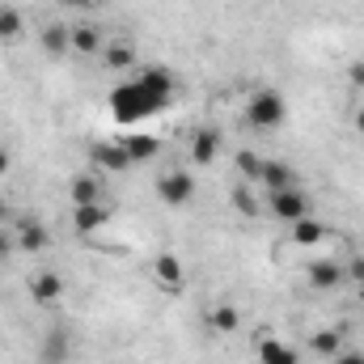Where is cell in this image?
<instances>
[{
	"mask_svg": "<svg viewBox=\"0 0 364 364\" xmlns=\"http://www.w3.org/2000/svg\"><path fill=\"white\" fill-rule=\"evenodd\" d=\"M9 170H13V153L0 144V174H9Z\"/></svg>",
	"mask_w": 364,
	"mask_h": 364,
	"instance_id": "29",
	"label": "cell"
},
{
	"mask_svg": "<svg viewBox=\"0 0 364 364\" xmlns=\"http://www.w3.org/2000/svg\"><path fill=\"white\" fill-rule=\"evenodd\" d=\"M322 237H326V225L318 216H301L296 225H288V242L292 246H318Z\"/></svg>",
	"mask_w": 364,
	"mask_h": 364,
	"instance_id": "15",
	"label": "cell"
},
{
	"mask_svg": "<svg viewBox=\"0 0 364 364\" xmlns=\"http://www.w3.org/2000/svg\"><path fill=\"white\" fill-rule=\"evenodd\" d=\"M259 364H301V352L284 339H263L259 343Z\"/></svg>",
	"mask_w": 364,
	"mask_h": 364,
	"instance_id": "18",
	"label": "cell"
},
{
	"mask_svg": "<svg viewBox=\"0 0 364 364\" xmlns=\"http://www.w3.org/2000/svg\"><path fill=\"white\" fill-rule=\"evenodd\" d=\"M13 250H17V242H13V233H9V229H0V259H9Z\"/></svg>",
	"mask_w": 364,
	"mask_h": 364,
	"instance_id": "27",
	"label": "cell"
},
{
	"mask_svg": "<svg viewBox=\"0 0 364 364\" xmlns=\"http://www.w3.org/2000/svg\"><path fill=\"white\" fill-rule=\"evenodd\" d=\"M64 4H73V9H90V4H97V0H64Z\"/></svg>",
	"mask_w": 364,
	"mask_h": 364,
	"instance_id": "32",
	"label": "cell"
},
{
	"mask_svg": "<svg viewBox=\"0 0 364 364\" xmlns=\"http://www.w3.org/2000/svg\"><path fill=\"white\" fill-rule=\"evenodd\" d=\"M348 81H352L356 90H364V64H352V68H348Z\"/></svg>",
	"mask_w": 364,
	"mask_h": 364,
	"instance_id": "28",
	"label": "cell"
},
{
	"mask_svg": "<svg viewBox=\"0 0 364 364\" xmlns=\"http://www.w3.org/2000/svg\"><path fill=\"white\" fill-rule=\"evenodd\" d=\"M102 47H106V38H102V30L97 26H73V51H81V55H102Z\"/></svg>",
	"mask_w": 364,
	"mask_h": 364,
	"instance_id": "21",
	"label": "cell"
},
{
	"mask_svg": "<svg viewBox=\"0 0 364 364\" xmlns=\"http://www.w3.org/2000/svg\"><path fill=\"white\" fill-rule=\"evenodd\" d=\"M102 64H106L110 73H132V68H136V43H132V38L106 43V47H102Z\"/></svg>",
	"mask_w": 364,
	"mask_h": 364,
	"instance_id": "11",
	"label": "cell"
},
{
	"mask_svg": "<svg viewBox=\"0 0 364 364\" xmlns=\"http://www.w3.org/2000/svg\"><path fill=\"white\" fill-rule=\"evenodd\" d=\"M195 174H186V170H166L161 178H157V199L166 203V208H186L191 199H195Z\"/></svg>",
	"mask_w": 364,
	"mask_h": 364,
	"instance_id": "4",
	"label": "cell"
},
{
	"mask_svg": "<svg viewBox=\"0 0 364 364\" xmlns=\"http://www.w3.org/2000/svg\"><path fill=\"white\" fill-rule=\"evenodd\" d=\"M259 182H263L267 191H288V186H296V170H292L288 161H279V157H267Z\"/></svg>",
	"mask_w": 364,
	"mask_h": 364,
	"instance_id": "14",
	"label": "cell"
},
{
	"mask_svg": "<svg viewBox=\"0 0 364 364\" xmlns=\"http://www.w3.org/2000/svg\"><path fill=\"white\" fill-rule=\"evenodd\" d=\"M216 153H220V132H216V127H199V132L191 136V161H195V166H212Z\"/></svg>",
	"mask_w": 364,
	"mask_h": 364,
	"instance_id": "12",
	"label": "cell"
},
{
	"mask_svg": "<svg viewBox=\"0 0 364 364\" xmlns=\"http://www.w3.org/2000/svg\"><path fill=\"white\" fill-rule=\"evenodd\" d=\"M123 144H127V153H132V161H136V166L161 153V140H157V136H127Z\"/></svg>",
	"mask_w": 364,
	"mask_h": 364,
	"instance_id": "23",
	"label": "cell"
},
{
	"mask_svg": "<svg viewBox=\"0 0 364 364\" xmlns=\"http://www.w3.org/2000/svg\"><path fill=\"white\" fill-rule=\"evenodd\" d=\"M153 279H157L166 292H182V288H186V267H182V259L174 250H161V255L153 259Z\"/></svg>",
	"mask_w": 364,
	"mask_h": 364,
	"instance_id": "8",
	"label": "cell"
},
{
	"mask_svg": "<svg viewBox=\"0 0 364 364\" xmlns=\"http://www.w3.org/2000/svg\"><path fill=\"white\" fill-rule=\"evenodd\" d=\"M178 97V81L170 68H144L136 81H123L119 90L110 93V110L119 123H140L153 119L161 110H170Z\"/></svg>",
	"mask_w": 364,
	"mask_h": 364,
	"instance_id": "1",
	"label": "cell"
},
{
	"mask_svg": "<svg viewBox=\"0 0 364 364\" xmlns=\"http://www.w3.org/2000/svg\"><path fill=\"white\" fill-rule=\"evenodd\" d=\"M0 38H4V43L21 38V13H17V9H0Z\"/></svg>",
	"mask_w": 364,
	"mask_h": 364,
	"instance_id": "25",
	"label": "cell"
},
{
	"mask_svg": "<svg viewBox=\"0 0 364 364\" xmlns=\"http://www.w3.org/2000/svg\"><path fill=\"white\" fill-rule=\"evenodd\" d=\"M13 242H17L21 255H43V250L51 246V233H47V225L34 220V216H13Z\"/></svg>",
	"mask_w": 364,
	"mask_h": 364,
	"instance_id": "5",
	"label": "cell"
},
{
	"mask_svg": "<svg viewBox=\"0 0 364 364\" xmlns=\"http://www.w3.org/2000/svg\"><path fill=\"white\" fill-rule=\"evenodd\" d=\"M335 364H364V352L360 348H343V352L335 356Z\"/></svg>",
	"mask_w": 364,
	"mask_h": 364,
	"instance_id": "26",
	"label": "cell"
},
{
	"mask_svg": "<svg viewBox=\"0 0 364 364\" xmlns=\"http://www.w3.org/2000/svg\"><path fill=\"white\" fill-rule=\"evenodd\" d=\"M0 9H4V4H0Z\"/></svg>",
	"mask_w": 364,
	"mask_h": 364,
	"instance_id": "33",
	"label": "cell"
},
{
	"mask_svg": "<svg viewBox=\"0 0 364 364\" xmlns=\"http://www.w3.org/2000/svg\"><path fill=\"white\" fill-rule=\"evenodd\" d=\"M110 208L106 203H81V208H73V225H77V233H97V229H106L110 225Z\"/></svg>",
	"mask_w": 364,
	"mask_h": 364,
	"instance_id": "13",
	"label": "cell"
},
{
	"mask_svg": "<svg viewBox=\"0 0 364 364\" xmlns=\"http://www.w3.org/2000/svg\"><path fill=\"white\" fill-rule=\"evenodd\" d=\"M305 279H309V288L331 292V288H339V284L348 279V267H343V263H335V259H314V263L305 267Z\"/></svg>",
	"mask_w": 364,
	"mask_h": 364,
	"instance_id": "9",
	"label": "cell"
},
{
	"mask_svg": "<svg viewBox=\"0 0 364 364\" xmlns=\"http://www.w3.org/2000/svg\"><path fill=\"white\" fill-rule=\"evenodd\" d=\"M246 123L255 127V132H279L284 123H288V97L279 90H255L246 97Z\"/></svg>",
	"mask_w": 364,
	"mask_h": 364,
	"instance_id": "2",
	"label": "cell"
},
{
	"mask_svg": "<svg viewBox=\"0 0 364 364\" xmlns=\"http://www.w3.org/2000/svg\"><path fill=\"white\" fill-rule=\"evenodd\" d=\"M68 199H73V208H81V203H102V182L93 178V174H77V178L68 182Z\"/></svg>",
	"mask_w": 364,
	"mask_h": 364,
	"instance_id": "20",
	"label": "cell"
},
{
	"mask_svg": "<svg viewBox=\"0 0 364 364\" xmlns=\"http://www.w3.org/2000/svg\"><path fill=\"white\" fill-rule=\"evenodd\" d=\"M343 348H348V339H343V331H335V326H322V331L309 335V352H318V356H326V360H335Z\"/></svg>",
	"mask_w": 364,
	"mask_h": 364,
	"instance_id": "16",
	"label": "cell"
},
{
	"mask_svg": "<svg viewBox=\"0 0 364 364\" xmlns=\"http://www.w3.org/2000/svg\"><path fill=\"white\" fill-rule=\"evenodd\" d=\"M9 220H13V208H9V199H4V195H0V229H4V225H9Z\"/></svg>",
	"mask_w": 364,
	"mask_h": 364,
	"instance_id": "30",
	"label": "cell"
},
{
	"mask_svg": "<svg viewBox=\"0 0 364 364\" xmlns=\"http://www.w3.org/2000/svg\"><path fill=\"white\" fill-rule=\"evenodd\" d=\"M233 208H237V216H246V220H255L263 208H259V199L250 195V182H237L233 186Z\"/></svg>",
	"mask_w": 364,
	"mask_h": 364,
	"instance_id": "24",
	"label": "cell"
},
{
	"mask_svg": "<svg viewBox=\"0 0 364 364\" xmlns=\"http://www.w3.org/2000/svg\"><path fill=\"white\" fill-rule=\"evenodd\" d=\"M93 166L106 170V174H127L136 161H132L123 140H102V144H93Z\"/></svg>",
	"mask_w": 364,
	"mask_h": 364,
	"instance_id": "6",
	"label": "cell"
},
{
	"mask_svg": "<svg viewBox=\"0 0 364 364\" xmlns=\"http://www.w3.org/2000/svg\"><path fill=\"white\" fill-rule=\"evenodd\" d=\"M352 123H356V132H360V136H364V106H360V110H356V114H352Z\"/></svg>",
	"mask_w": 364,
	"mask_h": 364,
	"instance_id": "31",
	"label": "cell"
},
{
	"mask_svg": "<svg viewBox=\"0 0 364 364\" xmlns=\"http://www.w3.org/2000/svg\"><path fill=\"white\" fill-rule=\"evenodd\" d=\"M263 153H255V149H237V157H233V166H237V174H242V182H259V174H263Z\"/></svg>",
	"mask_w": 364,
	"mask_h": 364,
	"instance_id": "22",
	"label": "cell"
},
{
	"mask_svg": "<svg viewBox=\"0 0 364 364\" xmlns=\"http://www.w3.org/2000/svg\"><path fill=\"white\" fill-rule=\"evenodd\" d=\"M237 326H242V309H237V305L225 301V305H212V309H208V331H216V335H233Z\"/></svg>",
	"mask_w": 364,
	"mask_h": 364,
	"instance_id": "17",
	"label": "cell"
},
{
	"mask_svg": "<svg viewBox=\"0 0 364 364\" xmlns=\"http://www.w3.org/2000/svg\"><path fill=\"white\" fill-rule=\"evenodd\" d=\"M43 51L47 55H68L73 51V26H60V21L43 26Z\"/></svg>",
	"mask_w": 364,
	"mask_h": 364,
	"instance_id": "19",
	"label": "cell"
},
{
	"mask_svg": "<svg viewBox=\"0 0 364 364\" xmlns=\"http://www.w3.org/2000/svg\"><path fill=\"white\" fill-rule=\"evenodd\" d=\"M73 360V335L68 331H47L38 339V364H68Z\"/></svg>",
	"mask_w": 364,
	"mask_h": 364,
	"instance_id": "10",
	"label": "cell"
},
{
	"mask_svg": "<svg viewBox=\"0 0 364 364\" xmlns=\"http://www.w3.org/2000/svg\"><path fill=\"white\" fill-rule=\"evenodd\" d=\"M64 296V275L60 272H34L30 275V301L38 309H55Z\"/></svg>",
	"mask_w": 364,
	"mask_h": 364,
	"instance_id": "7",
	"label": "cell"
},
{
	"mask_svg": "<svg viewBox=\"0 0 364 364\" xmlns=\"http://www.w3.org/2000/svg\"><path fill=\"white\" fill-rule=\"evenodd\" d=\"M267 212H272L279 225H296L301 216H314L309 195H305L301 186H288V191H267Z\"/></svg>",
	"mask_w": 364,
	"mask_h": 364,
	"instance_id": "3",
	"label": "cell"
}]
</instances>
